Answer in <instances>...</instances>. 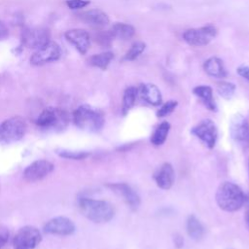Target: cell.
<instances>
[{
	"label": "cell",
	"instance_id": "14",
	"mask_svg": "<svg viewBox=\"0 0 249 249\" xmlns=\"http://www.w3.org/2000/svg\"><path fill=\"white\" fill-rule=\"evenodd\" d=\"M64 36L81 54L87 53L90 46V36L86 30L81 28L70 29L64 33Z\"/></svg>",
	"mask_w": 249,
	"mask_h": 249
},
{
	"label": "cell",
	"instance_id": "7",
	"mask_svg": "<svg viewBox=\"0 0 249 249\" xmlns=\"http://www.w3.org/2000/svg\"><path fill=\"white\" fill-rule=\"evenodd\" d=\"M42 239L40 231L33 226L20 228L16 233L13 245L15 249H34Z\"/></svg>",
	"mask_w": 249,
	"mask_h": 249
},
{
	"label": "cell",
	"instance_id": "8",
	"mask_svg": "<svg viewBox=\"0 0 249 249\" xmlns=\"http://www.w3.org/2000/svg\"><path fill=\"white\" fill-rule=\"evenodd\" d=\"M61 56V50L58 44L50 41L40 49L36 50L30 57V62L33 65L41 66L50 62L56 61Z\"/></svg>",
	"mask_w": 249,
	"mask_h": 249
},
{
	"label": "cell",
	"instance_id": "3",
	"mask_svg": "<svg viewBox=\"0 0 249 249\" xmlns=\"http://www.w3.org/2000/svg\"><path fill=\"white\" fill-rule=\"evenodd\" d=\"M72 119L76 126L91 132L100 130L105 122L104 115L99 109L86 104L74 110Z\"/></svg>",
	"mask_w": 249,
	"mask_h": 249
},
{
	"label": "cell",
	"instance_id": "1",
	"mask_svg": "<svg viewBox=\"0 0 249 249\" xmlns=\"http://www.w3.org/2000/svg\"><path fill=\"white\" fill-rule=\"evenodd\" d=\"M79 208L86 218L94 223L109 222L115 215L113 204L106 200L82 197L79 200Z\"/></svg>",
	"mask_w": 249,
	"mask_h": 249
},
{
	"label": "cell",
	"instance_id": "13",
	"mask_svg": "<svg viewBox=\"0 0 249 249\" xmlns=\"http://www.w3.org/2000/svg\"><path fill=\"white\" fill-rule=\"evenodd\" d=\"M44 231L49 234L70 235L75 231V225L69 218L58 216L49 220L45 224Z\"/></svg>",
	"mask_w": 249,
	"mask_h": 249
},
{
	"label": "cell",
	"instance_id": "28",
	"mask_svg": "<svg viewBox=\"0 0 249 249\" xmlns=\"http://www.w3.org/2000/svg\"><path fill=\"white\" fill-rule=\"evenodd\" d=\"M234 90H235V85L230 82H222L217 87L218 93L226 99H230L233 95Z\"/></svg>",
	"mask_w": 249,
	"mask_h": 249
},
{
	"label": "cell",
	"instance_id": "15",
	"mask_svg": "<svg viewBox=\"0 0 249 249\" xmlns=\"http://www.w3.org/2000/svg\"><path fill=\"white\" fill-rule=\"evenodd\" d=\"M119 196L123 198V200L131 208L135 209L140 204V197L137 193L127 184L125 183H115L108 185Z\"/></svg>",
	"mask_w": 249,
	"mask_h": 249
},
{
	"label": "cell",
	"instance_id": "31",
	"mask_svg": "<svg viewBox=\"0 0 249 249\" xmlns=\"http://www.w3.org/2000/svg\"><path fill=\"white\" fill-rule=\"evenodd\" d=\"M89 4V0H67L66 5L68 8L72 10H78L81 8H85Z\"/></svg>",
	"mask_w": 249,
	"mask_h": 249
},
{
	"label": "cell",
	"instance_id": "34",
	"mask_svg": "<svg viewBox=\"0 0 249 249\" xmlns=\"http://www.w3.org/2000/svg\"><path fill=\"white\" fill-rule=\"evenodd\" d=\"M9 36V29L7 25L0 20V40H5Z\"/></svg>",
	"mask_w": 249,
	"mask_h": 249
},
{
	"label": "cell",
	"instance_id": "19",
	"mask_svg": "<svg viewBox=\"0 0 249 249\" xmlns=\"http://www.w3.org/2000/svg\"><path fill=\"white\" fill-rule=\"evenodd\" d=\"M141 97L148 104L158 106L161 103V93L159 88L154 84H145L141 86Z\"/></svg>",
	"mask_w": 249,
	"mask_h": 249
},
{
	"label": "cell",
	"instance_id": "29",
	"mask_svg": "<svg viewBox=\"0 0 249 249\" xmlns=\"http://www.w3.org/2000/svg\"><path fill=\"white\" fill-rule=\"evenodd\" d=\"M56 153L58 154V156L65 159H70V160H83L89 155L87 152H76V151H69L65 149L57 150Z\"/></svg>",
	"mask_w": 249,
	"mask_h": 249
},
{
	"label": "cell",
	"instance_id": "10",
	"mask_svg": "<svg viewBox=\"0 0 249 249\" xmlns=\"http://www.w3.org/2000/svg\"><path fill=\"white\" fill-rule=\"evenodd\" d=\"M192 133L199 138L208 148L212 149L217 140V127L211 120H203L193 127Z\"/></svg>",
	"mask_w": 249,
	"mask_h": 249
},
{
	"label": "cell",
	"instance_id": "5",
	"mask_svg": "<svg viewBox=\"0 0 249 249\" xmlns=\"http://www.w3.org/2000/svg\"><path fill=\"white\" fill-rule=\"evenodd\" d=\"M27 129L26 122L19 116L11 117L0 124V144H12L19 141Z\"/></svg>",
	"mask_w": 249,
	"mask_h": 249
},
{
	"label": "cell",
	"instance_id": "30",
	"mask_svg": "<svg viewBox=\"0 0 249 249\" xmlns=\"http://www.w3.org/2000/svg\"><path fill=\"white\" fill-rule=\"evenodd\" d=\"M178 102L176 100H169L167 102H165L157 112V116L159 118H162L165 117L167 115H169L170 113L173 112V110L176 108Z\"/></svg>",
	"mask_w": 249,
	"mask_h": 249
},
{
	"label": "cell",
	"instance_id": "35",
	"mask_svg": "<svg viewBox=\"0 0 249 249\" xmlns=\"http://www.w3.org/2000/svg\"><path fill=\"white\" fill-rule=\"evenodd\" d=\"M244 204H245V220L247 225L249 224V195H245V200H244Z\"/></svg>",
	"mask_w": 249,
	"mask_h": 249
},
{
	"label": "cell",
	"instance_id": "18",
	"mask_svg": "<svg viewBox=\"0 0 249 249\" xmlns=\"http://www.w3.org/2000/svg\"><path fill=\"white\" fill-rule=\"evenodd\" d=\"M203 69L207 75L217 79H223L227 76V71L223 61L217 56H211L203 63Z\"/></svg>",
	"mask_w": 249,
	"mask_h": 249
},
{
	"label": "cell",
	"instance_id": "2",
	"mask_svg": "<svg viewBox=\"0 0 249 249\" xmlns=\"http://www.w3.org/2000/svg\"><path fill=\"white\" fill-rule=\"evenodd\" d=\"M215 197L219 207L227 212H234L240 209L245 200L242 190L231 182L222 183L217 189Z\"/></svg>",
	"mask_w": 249,
	"mask_h": 249
},
{
	"label": "cell",
	"instance_id": "36",
	"mask_svg": "<svg viewBox=\"0 0 249 249\" xmlns=\"http://www.w3.org/2000/svg\"><path fill=\"white\" fill-rule=\"evenodd\" d=\"M248 228H249V224H248Z\"/></svg>",
	"mask_w": 249,
	"mask_h": 249
},
{
	"label": "cell",
	"instance_id": "12",
	"mask_svg": "<svg viewBox=\"0 0 249 249\" xmlns=\"http://www.w3.org/2000/svg\"><path fill=\"white\" fill-rule=\"evenodd\" d=\"M230 132L235 143L242 147L249 146V123L242 116L238 115L232 119Z\"/></svg>",
	"mask_w": 249,
	"mask_h": 249
},
{
	"label": "cell",
	"instance_id": "16",
	"mask_svg": "<svg viewBox=\"0 0 249 249\" xmlns=\"http://www.w3.org/2000/svg\"><path fill=\"white\" fill-rule=\"evenodd\" d=\"M79 18L82 21L92 27H104L110 21L109 17L103 11L98 9L83 12L79 15Z\"/></svg>",
	"mask_w": 249,
	"mask_h": 249
},
{
	"label": "cell",
	"instance_id": "4",
	"mask_svg": "<svg viewBox=\"0 0 249 249\" xmlns=\"http://www.w3.org/2000/svg\"><path fill=\"white\" fill-rule=\"evenodd\" d=\"M69 121V115L65 110L56 107H48L38 116L36 124L41 129L56 132L65 129Z\"/></svg>",
	"mask_w": 249,
	"mask_h": 249
},
{
	"label": "cell",
	"instance_id": "26",
	"mask_svg": "<svg viewBox=\"0 0 249 249\" xmlns=\"http://www.w3.org/2000/svg\"><path fill=\"white\" fill-rule=\"evenodd\" d=\"M146 45L143 42H135L133 43L130 48L128 49V51L125 53L124 56V60H134L136 59L145 50Z\"/></svg>",
	"mask_w": 249,
	"mask_h": 249
},
{
	"label": "cell",
	"instance_id": "21",
	"mask_svg": "<svg viewBox=\"0 0 249 249\" xmlns=\"http://www.w3.org/2000/svg\"><path fill=\"white\" fill-rule=\"evenodd\" d=\"M110 32L112 33L114 38L125 41L133 37V35L135 34V29L130 24L124 22H116L112 25Z\"/></svg>",
	"mask_w": 249,
	"mask_h": 249
},
{
	"label": "cell",
	"instance_id": "27",
	"mask_svg": "<svg viewBox=\"0 0 249 249\" xmlns=\"http://www.w3.org/2000/svg\"><path fill=\"white\" fill-rule=\"evenodd\" d=\"M113 39H114V37H113L112 33L110 32V30H108V31H98L94 35L95 42L103 48L110 47L111 44H112Z\"/></svg>",
	"mask_w": 249,
	"mask_h": 249
},
{
	"label": "cell",
	"instance_id": "32",
	"mask_svg": "<svg viewBox=\"0 0 249 249\" xmlns=\"http://www.w3.org/2000/svg\"><path fill=\"white\" fill-rule=\"evenodd\" d=\"M9 239V231L6 228L0 227V249L7 243Z\"/></svg>",
	"mask_w": 249,
	"mask_h": 249
},
{
	"label": "cell",
	"instance_id": "11",
	"mask_svg": "<svg viewBox=\"0 0 249 249\" xmlns=\"http://www.w3.org/2000/svg\"><path fill=\"white\" fill-rule=\"evenodd\" d=\"M50 39H51L50 31L47 28H43V27L26 29L23 31V34H22L23 45L35 51L40 49L44 45H46L48 42H50L51 41Z\"/></svg>",
	"mask_w": 249,
	"mask_h": 249
},
{
	"label": "cell",
	"instance_id": "17",
	"mask_svg": "<svg viewBox=\"0 0 249 249\" xmlns=\"http://www.w3.org/2000/svg\"><path fill=\"white\" fill-rule=\"evenodd\" d=\"M174 179L175 172L173 166L168 162H164L155 174V181L157 186L162 190L170 189L174 183Z\"/></svg>",
	"mask_w": 249,
	"mask_h": 249
},
{
	"label": "cell",
	"instance_id": "20",
	"mask_svg": "<svg viewBox=\"0 0 249 249\" xmlns=\"http://www.w3.org/2000/svg\"><path fill=\"white\" fill-rule=\"evenodd\" d=\"M194 94L200 99L203 105L210 111H216V103L213 97L212 88L209 86H197L193 89Z\"/></svg>",
	"mask_w": 249,
	"mask_h": 249
},
{
	"label": "cell",
	"instance_id": "25",
	"mask_svg": "<svg viewBox=\"0 0 249 249\" xmlns=\"http://www.w3.org/2000/svg\"><path fill=\"white\" fill-rule=\"evenodd\" d=\"M137 96V89L134 87H128L125 89L124 95H123V102H122V112L125 115L135 104Z\"/></svg>",
	"mask_w": 249,
	"mask_h": 249
},
{
	"label": "cell",
	"instance_id": "33",
	"mask_svg": "<svg viewBox=\"0 0 249 249\" xmlns=\"http://www.w3.org/2000/svg\"><path fill=\"white\" fill-rule=\"evenodd\" d=\"M236 72L239 76H241L242 78L246 79L247 81H249V66H239L237 69H236Z\"/></svg>",
	"mask_w": 249,
	"mask_h": 249
},
{
	"label": "cell",
	"instance_id": "24",
	"mask_svg": "<svg viewBox=\"0 0 249 249\" xmlns=\"http://www.w3.org/2000/svg\"><path fill=\"white\" fill-rule=\"evenodd\" d=\"M169 129L170 124L168 122H162L161 124H160L151 135V143L155 146L162 145L166 140Z\"/></svg>",
	"mask_w": 249,
	"mask_h": 249
},
{
	"label": "cell",
	"instance_id": "6",
	"mask_svg": "<svg viewBox=\"0 0 249 249\" xmlns=\"http://www.w3.org/2000/svg\"><path fill=\"white\" fill-rule=\"evenodd\" d=\"M217 35V28L208 24L199 28H191L183 33L184 41L190 46L203 47L208 45Z\"/></svg>",
	"mask_w": 249,
	"mask_h": 249
},
{
	"label": "cell",
	"instance_id": "23",
	"mask_svg": "<svg viewBox=\"0 0 249 249\" xmlns=\"http://www.w3.org/2000/svg\"><path fill=\"white\" fill-rule=\"evenodd\" d=\"M114 58V53L112 52H104L101 53H96L88 58V63L90 66L97 67L101 70L107 69L108 65Z\"/></svg>",
	"mask_w": 249,
	"mask_h": 249
},
{
	"label": "cell",
	"instance_id": "9",
	"mask_svg": "<svg viewBox=\"0 0 249 249\" xmlns=\"http://www.w3.org/2000/svg\"><path fill=\"white\" fill-rule=\"evenodd\" d=\"M53 168L54 166L51 161L47 160H37L24 169L23 178L30 183L38 182L52 173Z\"/></svg>",
	"mask_w": 249,
	"mask_h": 249
},
{
	"label": "cell",
	"instance_id": "22",
	"mask_svg": "<svg viewBox=\"0 0 249 249\" xmlns=\"http://www.w3.org/2000/svg\"><path fill=\"white\" fill-rule=\"evenodd\" d=\"M187 232L189 236L194 240H200L204 234V228L202 224L194 215H191L188 217Z\"/></svg>",
	"mask_w": 249,
	"mask_h": 249
}]
</instances>
